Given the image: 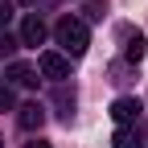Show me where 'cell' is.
<instances>
[{"instance_id":"obj_14","label":"cell","mask_w":148,"mask_h":148,"mask_svg":"<svg viewBox=\"0 0 148 148\" xmlns=\"http://www.w3.org/2000/svg\"><path fill=\"white\" fill-rule=\"evenodd\" d=\"M25 148H49V144H41V140H33V144H25Z\"/></svg>"},{"instance_id":"obj_11","label":"cell","mask_w":148,"mask_h":148,"mask_svg":"<svg viewBox=\"0 0 148 148\" xmlns=\"http://www.w3.org/2000/svg\"><path fill=\"white\" fill-rule=\"evenodd\" d=\"M8 107H12V86L0 82V111H8Z\"/></svg>"},{"instance_id":"obj_10","label":"cell","mask_w":148,"mask_h":148,"mask_svg":"<svg viewBox=\"0 0 148 148\" xmlns=\"http://www.w3.org/2000/svg\"><path fill=\"white\" fill-rule=\"evenodd\" d=\"M103 12H107V4H103V0H90V4H86V16H90V21H99Z\"/></svg>"},{"instance_id":"obj_12","label":"cell","mask_w":148,"mask_h":148,"mask_svg":"<svg viewBox=\"0 0 148 148\" xmlns=\"http://www.w3.org/2000/svg\"><path fill=\"white\" fill-rule=\"evenodd\" d=\"M16 45H21V41H16V37H8V33H0V53H12Z\"/></svg>"},{"instance_id":"obj_2","label":"cell","mask_w":148,"mask_h":148,"mask_svg":"<svg viewBox=\"0 0 148 148\" xmlns=\"http://www.w3.org/2000/svg\"><path fill=\"white\" fill-rule=\"evenodd\" d=\"M41 74L45 78H53V82H62V78H70V58L66 53H41Z\"/></svg>"},{"instance_id":"obj_1","label":"cell","mask_w":148,"mask_h":148,"mask_svg":"<svg viewBox=\"0 0 148 148\" xmlns=\"http://www.w3.org/2000/svg\"><path fill=\"white\" fill-rule=\"evenodd\" d=\"M53 37H58V45L70 53V58L86 53V45H90V33H86V25L78 21V16H62V21L53 25Z\"/></svg>"},{"instance_id":"obj_6","label":"cell","mask_w":148,"mask_h":148,"mask_svg":"<svg viewBox=\"0 0 148 148\" xmlns=\"http://www.w3.org/2000/svg\"><path fill=\"white\" fill-rule=\"evenodd\" d=\"M16 119H21V127H25V132H37V127L45 123V107H41V103H25Z\"/></svg>"},{"instance_id":"obj_7","label":"cell","mask_w":148,"mask_h":148,"mask_svg":"<svg viewBox=\"0 0 148 148\" xmlns=\"http://www.w3.org/2000/svg\"><path fill=\"white\" fill-rule=\"evenodd\" d=\"M8 78H12L16 86H37V70H33L29 62H12V66H8Z\"/></svg>"},{"instance_id":"obj_9","label":"cell","mask_w":148,"mask_h":148,"mask_svg":"<svg viewBox=\"0 0 148 148\" xmlns=\"http://www.w3.org/2000/svg\"><path fill=\"white\" fill-rule=\"evenodd\" d=\"M58 107H62V111H58L62 119H70V115H74V90H70V95H66V90H58Z\"/></svg>"},{"instance_id":"obj_13","label":"cell","mask_w":148,"mask_h":148,"mask_svg":"<svg viewBox=\"0 0 148 148\" xmlns=\"http://www.w3.org/2000/svg\"><path fill=\"white\" fill-rule=\"evenodd\" d=\"M12 21V4H8V0H0V29H4Z\"/></svg>"},{"instance_id":"obj_16","label":"cell","mask_w":148,"mask_h":148,"mask_svg":"<svg viewBox=\"0 0 148 148\" xmlns=\"http://www.w3.org/2000/svg\"><path fill=\"white\" fill-rule=\"evenodd\" d=\"M0 148H4V140H0Z\"/></svg>"},{"instance_id":"obj_8","label":"cell","mask_w":148,"mask_h":148,"mask_svg":"<svg viewBox=\"0 0 148 148\" xmlns=\"http://www.w3.org/2000/svg\"><path fill=\"white\" fill-rule=\"evenodd\" d=\"M123 58H127V62H140V58H144V37H140V33H132V37H127Z\"/></svg>"},{"instance_id":"obj_15","label":"cell","mask_w":148,"mask_h":148,"mask_svg":"<svg viewBox=\"0 0 148 148\" xmlns=\"http://www.w3.org/2000/svg\"><path fill=\"white\" fill-rule=\"evenodd\" d=\"M21 4H33V0H21Z\"/></svg>"},{"instance_id":"obj_5","label":"cell","mask_w":148,"mask_h":148,"mask_svg":"<svg viewBox=\"0 0 148 148\" xmlns=\"http://www.w3.org/2000/svg\"><path fill=\"white\" fill-rule=\"evenodd\" d=\"M111 144H115V148H144V132H140L136 123H123V127H115Z\"/></svg>"},{"instance_id":"obj_3","label":"cell","mask_w":148,"mask_h":148,"mask_svg":"<svg viewBox=\"0 0 148 148\" xmlns=\"http://www.w3.org/2000/svg\"><path fill=\"white\" fill-rule=\"evenodd\" d=\"M111 119H115L119 127H123V123H136V119H140V99H132V95H119L115 103H111Z\"/></svg>"},{"instance_id":"obj_4","label":"cell","mask_w":148,"mask_h":148,"mask_svg":"<svg viewBox=\"0 0 148 148\" xmlns=\"http://www.w3.org/2000/svg\"><path fill=\"white\" fill-rule=\"evenodd\" d=\"M45 21H41V16H37V12H29L25 16V21H21V45H41L45 41Z\"/></svg>"}]
</instances>
